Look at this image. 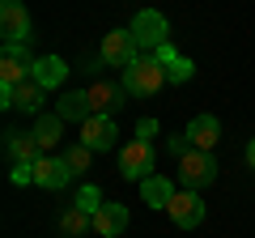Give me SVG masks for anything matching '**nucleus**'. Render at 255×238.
Returning a JSON list of instances; mask_svg holds the SVG:
<instances>
[{
	"mask_svg": "<svg viewBox=\"0 0 255 238\" xmlns=\"http://www.w3.org/2000/svg\"><path fill=\"white\" fill-rule=\"evenodd\" d=\"M68 179H73V166L64 162V153H43V157L34 162V183L47 187V192L68 187Z\"/></svg>",
	"mask_w": 255,
	"mask_h": 238,
	"instance_id": "nucleus-7",
	"label": "nucleus"
},
{
	"mask_svg": "<svg viewBox=\"0 0 255 238\" xmlns=\"http://www.w3.org/2000/svg\"><path fill=\"white\" fill-rule=\"evenodd\" d=\"M153 132H157V119H140L136 123V140H153Z\"/></svg>",
	"mask_w": 255,
	"mask_h": 238,
	"instance_id": "nucleus-25",
	"label": "nucleus"
},
{
	"mask_svg": "<svg viewBox=\"0 0 255 238\" xmlns=\"http://www.w3.org/2000/svg\"><path fill=\"white\" fill-rule=\"evenodd\" d=\"M0 34H4V43H30V13L21 0H4L0 4Z\"/></svg>",
	"mask_w": 255,
	"mask_h": 238,
	"instance_id": "nucleus-5",
	"label": "nucleus"
},
{
	"mask_svg": "<svg viewBox=\"0 0 255 238\" xmlns=\"http://www.w3.org/2000/svg\"><path fill=\"white\" fill-rule=\"evenodd\" d=\"M90 153H94V149H85L81 140H77V145L64 149V162L73 166V174H85V170H90Z\"/></svg>",
	"mask_w": 255,
	"mask_h": 238,
	"instance_id": "nucleus-22",
	"label": "nucleus"
},
{
	"mask_svg": "<svg viewBox=\"0 0 255 238\" xmlns=\"http://www.w3.org/2000/svg\"><path fill=\"white\" fill-rule=\"evenodd\" d=\"M247 166L255 170V136H251V145H247Z\"/></svg>",
	"mask_w": 255,
	"mask_h": 238,
	"instance_id": "nucleus-26",
	"label": "nucleus"
},
{
	"mask_svg": "<svg viewBox=\"0 0 255 238\" xmlns=\"http://www.w3.org/2000/svg\"><path fill=\"white\" fill-rule=\"evenodd\" d=\"M162 68H166V85H183V81H191V73H196V64H191L187 55H179V51H174Z\"/></svg>",
	"mask_w": 255,
	"mask_h": 238,
	"instance_id": "nucleus-21",
	"label": "nucleus"
},
{
	"mask_svg": "<svg viewBox=\"0 0 255 238\" xmlns=\"http://www.w3.org/2000/svg\"><path fill=\"white\" fill-rule=\"evenodd\" d=\"M85 94H90V107H94V115H115V111L128 102L124 81H94Z\"/></svg>",
	"mask_w": 255,
	"mask_h": 238,
	"instance_id": "nucleus-10",
	"label": "nucleus"
},
{
	"mask_svg": "<svg viewBox=\"0 0 255 238\" xmlns=\"http://www.w3.org/2000/svg\"><path fill=\"white\" fill-rule=\"evenodd\" d=\"M170 221L179 230H196L204 221V200H200V192H187V187H183V192H174V200H170Z\"/></svg>",
	"mask_w": 255,
	"mask_h": 238,
	"instance_id": "nucleus-8",
	"label": "nucleus"
},
{
	"mask_svg": "<svg viewBox=\"0 0 255 238\" xmlns=\"http://www.w3.org/2000/svg\"><path fill=\"white\" fill-rule=\"evenodd\" d=\"M98 60L111 68H132L140 60V43L132 30H111V34H102V47H98Z\"/></svg>",
	"mask_w": 255,
	"mask_h": 238,
	"instance_id": "nucleus-2",
	"label": "nucleus"
},
{
	"mask_svg": "<svg viewBox=\"0 0 255 238\" xmlns=\"http://www.w3.org/2000/svg\"><path fill=\"white\" fill-rule=\"evenodd\" d=\"M115 119L111 115H90L81 123V145L94 149V153H107V149H115Z\"/></svg>",
	"mask_w": 255,
	"mask_h": 238,
	"instance_id": "nucleus-9",
	"label": "nucleus"
},
{
	"mask_svg": "<svg viewBox=\"0 0 255 238\" xmlns=\"http://www.w3.org/2000/svg\"><path fill=\"white\" fill-rule=\"evenodd\" d=\"M30 132H34V140H38V149H43V153H55L60 132H64V119H60V115H38Z\"/></svg>",
	"mask_w": 255,
	"mask_h": 238,
	"instance_id": "nucleus-17",
	"label": "nucleus"
},
{
	"mask_svg": "<svg viewBox=\"0 0 255 238\" xmlns=\"http://www.w3.org/2000/svg\"><path fill=\"white\" fill-rule=\"evenodd\" d=\"M4 153L13 166H34L43 157V149H38L34 132H4Z\"/></svg>",
	"mask_w": 255,
	"mask_h": 238,
	"instance_id": "nucleus-11",
	"label": "nucleus"
},
{
	"mask_svg": "<svg viewBox=\"0 0 255 238\" xmlns=\"http://www.w3.org/2000/svg\"><path fill=\"white\" fill-rule=\"evenodd\" d=\"M140 200H145L149 209H170V200H174V183L166 179V174H149L145 183H140Z\"/></svg>",
	"mask_w": 255,
	"mask_h": 238,
	"instance_id": "nucleus-16",
	"label": "nucleus"
},
{
	"mask_svg": "<svg viewBox=\"0 0 255 238\" xmlns=\"http://www.w3.org/2000/svg\"><path fill=\"white\" fill-rule=\"evenodd\" d=\"M9 179H13V183H34V166H13V174H9Z\"/></svg>",
	"mask_w": 255,
	"mask_h": 238,
	"instance_id": "nucleus-24",
	"label": "nucleus"
},
{
	"mask_svg": "<svg viewBox=\"0 0 255 238\" xmlns=\"http://www.w3.org/2000/svg\"><path fill=\"white\" fill-rule=\"evenodd\" d=\"M162 85H166V68L157 55H140L132 68H124V90L132 98H153V94H162Z\"/></svg>",
	"mask_w": 255,
	"mask_h": 238,
	"instance_id": "nucleus-1",
	"label": "nucleus"
},
{
	"mask_svg": "<svg viewBox=\"0 0 255 238\" xmlns=\"http://www.w3.org/2000/svg\"><path fill=\"white\" fill-rule=\"evenodd\" d=\"M213 179H217V162H213V153L191 149L187 157H179V183L187 187V192H200V187H209Z\"/></svg>",
	"mask_w": 255,
	"mask_h": 238,
	"instance_id": "nucleus-4",
	"label": "nucleus"
},
{
	"mask_svg": "<svg viewBox=\"0 0 255 238\" xmlns=\"http://www.w3.org/2000/svg\"><path fill=\"white\" fill-rule=\"evenodd\" d=\"M43 94H47V90L34 81V77H30L26 85H17V90H13V107H21V111H38V107H43Z\"/></svg>",
	"mask_w": 255,
	"mask_h": 238,
	"instance_id": "nucleus-20",
	"label": "nucleus"
},
{
	"mask_svg": "<svg viewBox=\"0 0 255 238\" xmlns=\"http://www.w3.org/2000/svg\"><path fill=\"white\" fill-rule=\"evenodd\" d=\"M153 170H157V149H153V140H128L124 153H119V174L145 183Z\"/></svg>",
	"mask_w": 255,
	"mask_h": 238,
	"instance_id": "nucleus-3",
	"label": "nucleus"
},
{
	"mask_svg": "<svg viewBox=\"0 0 255 238\" xmlns=\"http://www.w3.org/2000/svg\"><path fill=\"white\" fill-rule=\"evenodd\" d=\"M90 226H94V217H90V213L81 209V204H68V209L60 213V230H64L68 238H81V234H85Z\"/></svg>",
	"mask_w": 255,
	"mask_h": 238,
	"instance_id": "nucleus-19",
	"label": "nucleus"
},
{
	"mask_svg": "<svg viewBox=\"0 0 255 238\" xmlns=\"http://www.w3.org/2000/svg\"><path fill=\"white\" fill-rule=\"evenodd\" d=\"M34 60L38 55H0V85H9V90H17V85H26L30 77H34Z\"/></svg>",
	"mask_w": 255,
	"mask_h": 238,
	"instance_id": "nucleus-12",
	"label": "nucleus"
},
{
	"mask_svg": "<svg viewBox=\"0 0 255 238\" xmlns=\"http://www.w3.org/2000/svg\"><path fill=\"white\" fill-rule=\"evenodd\" d=\"M77 204H81V209H85V213H90V217H94V213L102 209V192H98V187H94V183H85L81 192H77Z\"/></svg>",
	"mask_w": 255,
	"mask_h": 238,
	"instance_id": "nucleus-23",
	"label": "nucleus"
},
{
	"mask_svg": "<svg viewBox=\"0 0 255 238\" xmlns=\"http://www.w3.org/2000/svg\"><path fill=\"white\" fill-rule=\"evenodd\" d=\"M128 30L136 34L140 47H153V51L166 43V34H170V26H166V17H162L157 9H140L136 17H132V26H128Z\"/></svg>",
	"mask_w": 255,
	"mask_h": 238,
	"instance_id": "nucleus-6",
	"label": "nucleus"
},
{
	"mask_svg": "<svg viewBox=\"0 0 255 238\" xmlns=\"http://www.w3.org/2000/svg\"><path fill=\"white\" fill-rule=\"evenodd\" d=\"M94 230H98L102 238H119L128 230V204H102V209L94 213Z\"/></svg>",
	"mask_w": 255,
	"mask_h": 238,
	"instance_id": "nucleus-15",
	"label": "nucleus"
},
{
	"mask_svg": "<svg viewBox=\"0 0 255 238\" xmlns=\"http://www.w3.org/2000/svg\"><path fill=\"white\" fill-rule=\"evenodd\" d=\"M55 115H60L64 123H85V119L94 115L90 94H85V90H68V94H60V102H55Z\"/></svg>",
	"mask_w": 255,
	"mask_h": 238,
	"instance_id": "nucleus-14",
	"label": "nucleus"
},
{
	"mask_svg": "<svg viewBox=\"0 0 255 238\" xmlns=\"http://www.w3.org/2000/svg\"><path fill=\"white\" fill-rule=\"evenodd\" d=\"M64 73H68V64H64L60 55H38V60H34V81L43 85V90L60 85V81H64Z\"/></svg>",
	"mask_w": 255,
	"mask_h": 238,
	"instance_id": "nucleus-18",
	"label": "nucleus"
},
{
	"mask_svg": "<svg viewBox=\"0 0 255 238\" xmlns=\"http://www.w3.org/2000/svg\"><path fill=\"white\" fill-rule=\"evenodd\" d=\"M183 136L191 140V149H204V153H213V145L221 140V123H217V115H196L187 123V132Z\"/></svg>",
	"mask_w": 255,
	"mask_h": 238,
	"instance_id": "nucleus-13",
	"label": "nucleus"
}]
</instances>
